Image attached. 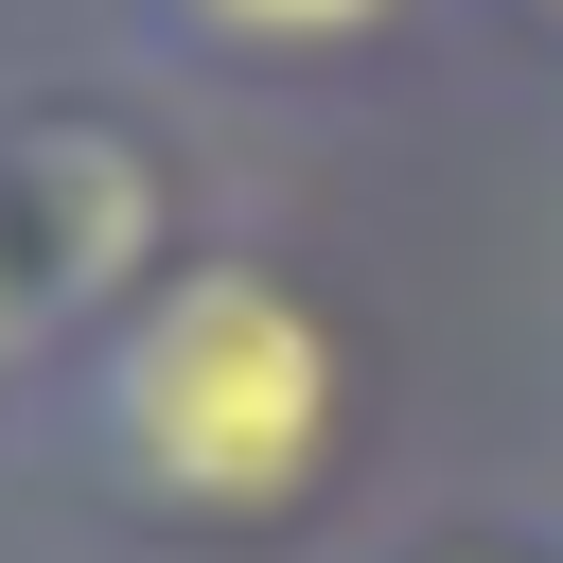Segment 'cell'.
I'll return each mask as SVG.
<instances>
[{"label":"cell","mask_w":563,"mask_h":563,"mask_svg":"<svg viewBox=\"0 0 563 563\" xmlns=\"http://www.w3.org/2000/svg\"><path fill=\"white\" fill-rule=\"evenodd\" d=\"M211 35H246V53H334V35H369L387 0H194Z\"/></svg>","instance_id":"obj_2"},{"label":"cell","mask_w":563,"mask_h":563,"mask_svg":"<svg viewBox=\"0 0 563 563\" xmlns=\"http://www.w3.org/2000/svg\"><path fill=\"white\" fill-rule=\"evenodd\" d=\"M106 440L176 510H282L334 457V334L264 264H194L123 352H106Z\"/></svg>","instance_id":"obj_1"}]
</instances>
